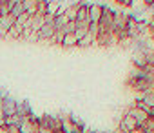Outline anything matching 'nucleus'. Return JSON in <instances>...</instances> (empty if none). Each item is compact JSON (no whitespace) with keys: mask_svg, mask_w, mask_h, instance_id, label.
<instances>
[{"mask_svg":"<svg viewBox=\"0 0 154 133\" xmlns=\"http://www.w3.org/2000/svg\"><path fill=\"white\" fill-rule=\"evenodd\" d=\"M17 106H18V100H15L13 97L6 95V99L0 102V118L13 117L17 113Z\"/></svg>","mask_w":154,"mask_h":133,"instance_id":"obj_1","label":"nucleus"},{"mask_svg":"<svg viewBox=\"0 0 154 133\" xmlns=\"http://www.w3.org/2000/svg\"><path fill=\"white\" fill-rule=\"evenodd\" d=\"M129 13L125 11H116L114 9V18H112V33H120V31H125L127 28V22H129Z\"/></svg>","mask_w":154,"mask_h":133,"instance_id":"obj_2","label":"nucleus"},{"mask_svg":"<svg viewBox=\"0 0 154 133\" xmlns=\"http://www.w3.org/2000/svg\"><path fill=\"white\" fill-rule=\"evenodd\" d=\"M53 37H54V28H53V24H45V22H44V26L36 31V40L51 42Z\"/></svg>","mask_w":154,"mask_h":133,"instance_id":"obj_3","label":"nucleus"},{"mask_svg":"<svg viewBox=\"0 0 154 133\" xmlns=\"http://www.w3.org/2000/svg\"><path fill=\"white\" fill-rule=\"evenodd\" d=\"M125 113H127V115H131V117H132V118L138 122V128H143V126H145V122L149 120V115H147L145 111L138 109L136 106H131V108H129Z\"/></svg>","mask_w":154,"mask_h":133,"instance_id":"obj_4","label":"nucleus"},{"mask_svg":"<svg viewBox=\"0 0 154 133\" xmlns=\"http://www.w3.org/2000/svg\"><path fill=\"white\" fill-rule=\"evenodd\" d=\"M102 11H103V4H98V2L89 4V22L91 24H100Z\"/></svg>","mask_w":154,"mask_h":133,"instance_id":"obj_5","label":"nucleus"},{"mask_svg":"<svg viewBox=\"0 0 154 133\" xmlns=\"http://www.w3.org/2000/svg\"><path fill=\"white\" fill-rule=\"evenodd\" d=\"M78 4L80 6H78V13H76V22H89V4L84 0H80Z\"/></svg>","mask_w":154,"mask_h":133,"instance_id":"obj_6","label":"nucleus"},{"mask_svg":"<svg viewBox=\"0 0 154 133\" xmlns=\"http://www.w3.org/2000/svg\"><path fill=\"white\" fill-rule=\"evenodd\" d=\"M17 113H18V115H22V117H26V118H33V117H35L33 108H31V104H29L27 100H18Z\"/></svg>","mask_w":154,"mask_h":133,"instance_id":"obj_7","label":"nucleus"},{"mask_svg":"<svg viewBox=\"0 0 154 133\" xmlns=\"http://www.w3.org/2000/svg\"><path fill=\"white\" fill-rule=\"evenodd\" d=\"M131 62H132V68H138V70H145V68H147L145 55H143V53H140V51H132Z\"/></svg>","mask_w":154,"mask_h":133,"instance_id":"obj_8","label":"nucleus"},{"mask_svg":"<svg viewBox=\"0 0 154 133\" xmlns=\"http://www.w3.org/2000/svg\"><path fill=\"white\" fill-rule=\"evenodd\" d=\"M74 22H76V20H74ZM85 35H89V22H76V29H74L76 40H82Z\"/></svg>","mask_w":154,"mask_h":133,"instance_id":"obj_9","label":"nucleus"},{"mask_svg":"<svg viewBox=\"0 0 154 133\" xmlns=\"http://www.w3.org/2000/svg\"><path fill=\"white\" fill-rule=\"evenodd\" d=\"M67 22H69V18H67L63 13H58V15L54 17V22H53L54 31H63V29H65V26H67Z\"/></svg>","mask_w":154,"mask_h":133,"instance_id":"obj_10","label":"nucleus"},{"mask_svg":"<svg viewBox=\"0 0 154 133\" xmlns=\"http://www.w3.org/2000/svg\"><path fill=\"white\" fill-rule=\"evenodd\" d=\"M60 46L65 47V49H71V47H76V46H78V40H76L74 33H65V35H63V40H62Z\"/></svg>","mask_w":154,"mask_h":133,"instance_id":"obj_11","label":"nucleus"},{"mask_svg":"<svg viewBox=\"0 0 154 133\" xmlns=\"http://www.w3.org/2000/svg\"><path fill=\"white\" fill-rule=\"evenodd\" d=\"M78 2H74V4H69L65 9H63V15L69 18V20H76V13H78Z\"/></svg>","mask_w":154,"mask_h":133,"instance_id":"obj_12","label":"nucleus"},{"mask_svg":"<svg viewBox=\"0 0 154 133\" xmlns=\"http://www.w3.org/2000/svg\"><path fill=\"white\" fill-rule=\"evenodd\" d=\"M96 44V38L89 33V35H85L82 40H78V46L76 47H82V49H85V47H91V46H94Z\"/></svg>","mask_w":154,"mask_h":133,"instance_id":"obj_13","label":"nucleus"},{"mask_svg":"<svg viewBox=\"0 0 154 133\" xmlns=\"http://www.w3.org/2000/svg\"><path fill=\"white\" fill-rule=\"evenodd\" d=\"M22 33H24V28H22V26H18V24H15V26L9 29L8 38H22Z\"/></svg>","mask_w":154,"mask_h":133,"instance_id":"obj_14","label":"nucleus"},{"mask_svg":"<svg viewBox=\"0 0 154 133\" xmlns=\"http://www.w3.org/2000/svg\"><path fill=\"white\" fill-rule=\"evenodd\" d=\"M24 13H26V11H24V6H22V2H20V4H15V6H13V9H11V13H9V15L17 20V18H18V17H22Z\"/></svg>","mask_w":154,"mask_h":133,"instance_id":"obj_15","label":"nucleus"},{"mask_svg":"<svg viewBox=\"0 0 154 133\" xmlns=\"http://www.w3.org/2000/svg\"><path fill=\"white\" fill-rule=\"evenodd\" d=\"M0 129L2 133H20V128L15 124H0Z\"/></svg>","mask_w":154,"mask_h":133,"instance_id":"obj_16","label":"nucleus"},{"mask_svg":"<svg viewBox=\"0 0 154 133\" xmlns=\"http://www.w3.org/2000/svg\"><path fill=\"white\" fill-rule=\"evenodd\" d=\"M74 29H76V22L74 20H69L67 26H65V29H63V33H74Z\"/></svg>","mask_w":154,"mask_h":133,"instance_id":"obj_17","label":"nucleus"},{"mask_svg":"<svg viewBox=\"0 0 154 133\" xmlns=\"http://www.w3.org/2000/svg\"><path fill=\"white\" fill-rule=\"evenodd\" d=\"M129 133H147V131H145L143 128H136V129H131Z\"/></svg>","mask_w":154,"mask_h":133,"instance_id":"obj_18","label":"nucleus"},{"mask_svg":"<svg viewBox=\"0 0 154 133\" xmlns=\"http://www.w3.org/2000/svg\"><path fill=\"white\" fill-rule=\"evenodd\" d=\"M8 2H9V4H13V6H15V4H20V2H22V0H8Z\"/></svg>","mask_w":154,"mask_h":133,"instance_id":"obj_19","label":"nucleus"},{"mask_svg":"<svg viewBox=\"0 0 154 133\" xmlns=\"http://www.w3.org/2000/svg\"><path fill=\"white\" fill-rule=\"evenodd\" d=\"M149 117H150V118H154V108H150V109H149Z\"/></svg>","mask_w":154,"mask_h":133,"instance_id":"obj_20","label":"nucleus"},{"mask_svg":"<svg viewBox=\"0 0 154 133\" xmlns=\"http://www.w3.org/2000/svg\"><path fill=\"white\" fill-rule=\"evenodd\" d=\"M54 133H62V131H54Z\"/></svg>","mask_w":154,"mask_h":133,"instance_id":"obj_21","label":"nucleus"}]
</instances>
